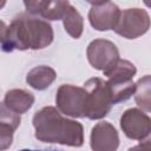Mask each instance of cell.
Listing matches in <instances>:
<instances>
[{"label":"cell","mask_w":151,"mask_h":151,"mask_svg":"<svg viewBox=\"0 0 151 151\" xmlns=\"http://www.w3.org/2000/svg\"><path fill=\"white\" fill-rule=\"evenodd\" d=\"M53 41L52 26L44 19L28 13L17 15L6 29L1 42V50L12 52L15 50H41Z\"/></svg>","instance_id":"obj_1"},{"label":"cell","mask_w":151,"mask_h":151,"mask_svg":"<svg viewBox=\"0 0 151 151\" xmlns=\"http://www.w3.org/2000/svg\"><path fill=\"white\" fill-rule=\"evenodd\" d=\"M35 138L42 143H55L79 147L84 143V129L79 122L64 118L53 106H45L33 116Z\"/></svg>","instance_id":"obj_2"},{"label":"cell","mask_w":151,"mask_h":151,"mask_svg":"<svg viewBox=\"0 0 151 151\" xmlns=\"http://www.w3.org/2000/svg\"><path fill=\"white\" fill-rule=\"evenodd\" d=\"M136 73V66L124 59H118L110 70L104 72V76L109 78L106 84L110 90L113 105L131 98L136 88V84L132 80Z\"/></svg>","instance_id":"obj_3"},{"label":"cell","mask_w":151,"mask_h":151,"mask_svg":"<svg viewBox=\"0 0 151 151\" xmlns=\"http://www.w3.org/2000/svg\"><path fill=\"white\" fill-rule=\"evenodd\" d=\"M86 90V118L101 119L111 110L113 103L107 84L101 78H90L84 84Z\"/></svg>","instance_id":"obj_4"},{"label":"cell","mask_w":151,"mask_h":151,"mask_svg":"<svg viewBox=\"0 0 151 151\" xmlns=\"http://www.w3.org/2000/svg\"><path fill=\"white\" fill-rule=\"evenodd\" d=\"M86 90L70 84L61 85L55 96L58 110L73 118L86 117Z\"/></svg>","instance_id":"obj_5"},{"label":"cell","mask_w":151,"mask_h":151,"mask_svg":"<svg viewBox=\"0 0 151 151\" xmlns=\"http://www.w3.org/2000/svg\"><path fill=\"white\" fill-rule=\"evenodd\" d=\"M150 28V15L143 8H127L120 11L113 31L126 39H136Z\"/></svg>","instance_id":"obj_6"},{"label":"cell","mask_w":151,"mask_h":151,"mask_svg":"<svg viewBox=\"0 0 151 151\" xmlns=\"http://www.w3.org/2000/svg\"><path fill=\"white\" fill-rule=\"evenodd\" d=\"M86 54L91 66L103 72L110 70L119 59L117 46L106 39H96L91 41L87 46Z\"/></svg>","instance_id":"obj_7"},{"label":"cell","mask_w":151,"mask_h":151,"mask_svg":"<svg viewBox=\"0 0 151 151\" xmlns=\"http://www.w3.org/2000/svg\"><path fill=\"white\" fill-rule=\"evenodd\" d=\"M120 127L127 138L134 140H144L150 136L151 119L142 110L132 107L122 114Z\"/></svg>","instance_id":"obj_8"},{"label":"cell","mask_w":151,"mask_h":151,"mask_svg":"<svg viewBox=\"0 0 151 151\" xmlns=\"http://www.w3.org/2000/svg\"><path fill=\"white\" fill-rule=\"evenodd\" d=\"M90 144L94 151H114L119 145V136L116 127L109 122L97 123L90 137Z\"/></svg>","instance_id":"obj_9"},{"label":"cell","mask_w":151,"mask_h":151,"mask_svg":"<svg viewBox=\"0 0 151 151\" xmlns=\"http://www.w3.org/2000/svg\"><path fill=\"white\" fill-rule=\"evenodd\" d=\"M120 9L113 2H105L99 6H92L88 12L91 26L97 31L113 29L119 19Z\"/></svg>","instance_id":"obj_10"},{"label":"cell","mask_w":151,"mask_h":151,"mask_svg":"<svg viewBox=\"0 0 151 151\" xmlns=\"http://www.w3.org/2000/svg\"><path fill=\"white\" fill-rule=\"evenodd\" d=\"M34 96L22 88H13L6 92L4 104L12 111L21 114L27 112L34 104Z\"/></svg>","instance_id":"obj_11"},{"label":"cell","mask_w":151,"mask_h":151,"mask_svg":"<svg viewBox=\"0 0 151 151\" xmlns=\"http://www.w3.org/2000/svg\"><path fill=\"white\" fill-rule=\"evenodd\" d=\"M57 78L55 71L46 65H40L34 68H32L27 76H26V81L27 84L39 91H42L47 88Z\"/></svg>","instance_id":"obj_12"},{"label":"cell","mask_w":151,"mask_h":151,"mask_svg":"<svg viewBox=\"0 0 151 151\" xmlns=\"http://www.w3.org/2000/svg\"><path fill=\"white\" fill-rule=\"evenodd\" d=\"M63 24L65 31L74 39L80 38L84 29V20L80 13L71 5L63 17Z\"/></svg>","instance_id":"obj_13"},{"label":"cell","mask_w":151,"mask_h":151,"mask_svg":"<svg viewBox=\"0 0 151 151\" xmlns=\"http://www.w3.org/2000/svg\"><path fill=\"white\" fill-rule=\"evenodd\" d=\"M133 96L137 105L142 107V110L145 112L151 111V80L149 74L144 76L136 83Z\"/></svg>","instance_id":"obj_14"},{"label":"cell","mask_w":151,"mask_h":151,"mask_svg":"<svg viewBox=\"0 0 151 151\" xmlns=\"http://www.w3.org/2000/svg\"><path fill=\"white\" fill-rule=\"evenodd\" d=\"M70 6L71 4L68 0H50L47 7L41 13V17L47 20H61Z\"/></svg>","instance_id":"obj_15"},{"label":"cell","mask_w":151,"mask_h":151,"mask_svg":"<svg viewBox=\"0 0 151 151\" xmlns=\"http://www.w3.org/2000/svg\"><path fill=\"white\" fill-rule=\"evenodd\" d=\"M20 122H21V117L19 113L12 111L4 103H0V123L9 124L17 130L18 126L20 125Z\"/></svg>","instance_id":"obj_16"},{"label":"cell","mask_w":151,"mask_h":151,"mask_svg":"<svg viewBox=\"0 0 151 151\" xmlns=\"http://www.w3.org/2000/svg\"><path fill=\"white\" fill-rule=\"evenodd\" d=\"M15 129L6 123H0V150H6L12 145Z\"/></svg>","instance_id":"obj_17"},{"label":"cell","mask_w":151,"mask_h":151,"mask_svg":"<svg viewBox=\"0 0 151 151\" xmlns=\"http://www.w3.org/2000/svg\"><path fill=\"white\" fill-rule=\"evenodd\" d=\"M50 0H24V5L26 11L31 15L41 14L42 11L47 7Z\"/></svg>","instance_id":"obj_18"},{"label":"cell","mask_w":151,"mask_h":151,"mask_svg":"<svg viewBox=\"0 0 151 151\" xmlns=\"http://www.w3.org/2000/svg\"><path fill=\"white\" fill-rule=\"evenodd\" d=\"M6 29H7L6 24H5L2 20H0V42H2V40H4V38H5Z\"/></svg>","instance_id":"obj_19"},{"label":"cell","mask_w":151,"mask_h":151,"mask_svg":"<svg viewBox=\"0 0 151 151\" xmlns=\"http://www.w3.org/2000/svg\"><path fill=\"white\" fill-rule=\"evenodd\" d=\"M88 4H91L92 6H99V5H103V4H105V2H107V1H110V0H86Z\"/></svg>","instance_id":"obj_20"},{"label":"cell","mask_w":151,"mask_h":151,"mask_svg":"<svg viewBox=\"0 0 151 151\" xmlns=\"http://www.w3.org/2000/svg\"><path fill=\"white\" fill-rule=\"evenodd\" d=\"M6 1H7V0H0V9L4 8V6L6 5Z\"/></svg>","instance_id":"obj_21"}]
</instances>
